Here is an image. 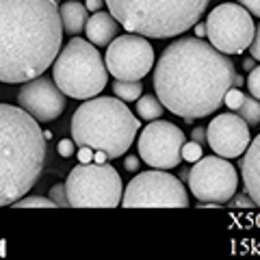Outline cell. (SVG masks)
Masks as SVG:
<instances>
[{"label":"cell","mask_w":260,"mask_h":260,"mask_svg":"<svg viewBox=\"0 0 260 260\" xmlns=\"http://www.w3.org/2000/svg\"><path fill=\"white\" fill-rule=\"evenodd\" d=\"M234 78L228 54L200 37H182L169 44L156 63L154 89L167 111L191 121L221 107Z\"/></svg>","instance_id":"6da1fadb"},{"label":"cell","mask_w":260,"mask_h":260,"mask_svg":"<svg viewBox=\"0 0 260 260\" xmlns=\"http://www.w3.org/2000/svg\"><path fill=\"white\" fill-rule=\"evenodd\" d=\"M63 32L56 0H0V83L44 76L61 52Z\"/></svg>","instance_id":"7a4b0ae2"},{"label":"cell","mask_w":260,"mask_h":260,"mask_svg":"<svg viewBox=\"0 0 260 260\" xmlns=\"http://www.w3.org/2000/svg\"><path fill=\"white\" fill-rule=\"evenodd\" d=\"M46 135L22 107L0 102V206L22 200L42 176Z\"/></svg>","instance_id":"3957f363"},{"label":"cell","mask_w":260,"mask_h":260,"mask_svg":"<svg viewBox=\"0 0 260 260\" xmlns=\"http://www.w3.org/2000/svg\"><path fill=\"white\" fill-rule=\"evenodd\" d=\"M139 130V117H135L119 98H89L72 117V139L78 148L87 145L104 152L109 158L124 156Z\"/></svg>","instance_id":"277c9868"},{"label":"cell","mask_w":260,"mask_h":260,"mask_svg":"<svg viewBox=\"0 0 260 260\" xmlns=\"http://www.w3.org/2000/svg\"><path fill=\"white\" fill-rule=\"evenodd\" d=\"M210 0H107L121 28L143 37H176L198 24Z\"/></svg>","instance_id":"5b68a950"},{"label":"cell","mask_w":260,"mask_h":260,"mask_svg":"<svg viewBox=\"0 0 260 260\" xmlns=\"http://www.w3.org/2000/svg\"><path fill=\"white\" fill-rule=\"evenodd\" d=\"M52 78L65 95L74 100H89L107 87L109 68L98 52V46L74 35L54 59Z\"/></svg>","instance_id":"8992f818"},{"label":"cell","mask_w":260,"mask_h":260,"mask_svg":"<svg viewBox=\"0 0 260 260\" xmlns=\"http://www.w3.org/2000/svg\"><path fill=\"white\" fill-rule=\"evenodd\" d=\"M70 206L74 208H115L121 204V178L107 162H83L65 180Z\"/></svg>","instance_id":"52a82bcc"},{"label":"cell","mask_w":260,"mask_h":260,"mask_svg":"<svg viewBox=\"0 0 260 260\" xmlns=\"http://www.w3.org/2000/svg\"><path fill=\"white\" fill-rule=\"evenodd\" d=\"M121 204L126 208H186L189 198L176 176L152 169L130 180Z\"/></svg>","instance_id":"ba28073f"},{"label":"cell","mask_w":260,"mask_h":260,"mask_svg":"<svg viewBox=\"0 0 260 260\" xmlns=\"http://www.w3.org/2000/svg\"><path fill=\"white\" fill-rule=\"evenodd\" d=\"M206 35L208 42L223 54H239L254 42L256 24L243 5L223 3L208 13Z\"/></svg>","instance_id":"9c48e42d"},{"label":"cell","mask_w":260,"mask_h":260,"mask_svg":"<svg viewBox=\"0 0 260 260\" xmlns=\"http://www.w3.org/2000/svg\"><path fill=\"white\" fill-rule=\"evenodd\" d=\"M189 186L200 202L223 204V202H230L237 193L239 176L232 162L217 154V156L200 158L191 167Z\"/></svg>","instance_id":"30bf717a"},{"label":"cell","mask_w":260,"mask_h":260,"mask_svg":"<svg viewBox=\"0 0 260 260\" xmlns=\"http://www.w3.org/2000/svg\"><path fill=\"white\" fill-rule=\"evenodd\" d=\"M107 68L113 78L141 80L154 65V48L139 32H128L113 39L107 48Z\"/></svg>","instance_id":"8fae6325"},{"label":"cell","mask_w":260,"mask_h":260,"mask_svg":"<svg viewBox=\"0 0 260 260\" xmlns=\"http://www.w3.org/2000/svg\"><path fill=\"white\" fill-rule=\"evenodd\" d=\"M184 135L172 121L154 119L139 137V158L154 169H174L182 160Z\"/></svg>","instance_id":"7c38bea8"},{"label":"cell","mask_w":260,"mask_h":260,"mask_svg":"<svg viewBox=\"0 0 260 260\" xmlns=\"http://www.w3.org/2000/svg\"><path fill=\"white\" fill-rule=\"evenodd\" d=\"M18 102L24 111H28L37 121H52L65 111V93L54 83V78H32L18 93Z\"/></svg>","instance_id":"4fadbf2b"},{"label":"cell","mask_w":260,"mask_h":260,"mask_svg":"<svg viewBox=\"0 0 260 260\" xmlns=\"http://www.w3.org/2000/svg\"><path fill=\"white\" fill-rule=\"evenodd\" d=\"M249 124L241 115L221 113L206 128L208 148L223 158H237L249 148Z\"/></svg>","instance_id":"5bb4252c"},{"label":"cell","mask_w":260,"mask_h":260,"mask_svg":"<svg viewBox=\"0 0 260 260\" xmlns=\"http://www.w3.org/2000/svg\"><path fill=\"white\" fill-rule=\"evenodd\" d=\"M241 176L249 198L256 206H260V135L245 150V156L241 160Z\"/></svg>","instance_id":"9a60e30c"},{"label":"cell","mask_w":260,"mask_h":260,"mask_svg":"<svg viewBox=\"0 0 260 260\" xmlns=\"http://www.w3.org/2000/svg\"><path fill=\"white\" fill-rule=\"evenodd\" d=\"M119 28L121 24L113 18V13H107V11H95L85 24V32L89 42L95 46H109L117 37Z\"/></svg>","instance_id":"2e32d148"},{"label":"cell","mask_w":260,"mask_h":260,"mask_svg":"<svg viewBox=\"0 0 260 260\" xmlns=\"http://www.w3.org/2000/svg\"><path fill=\"white\" fill-rule=\"evenodd\" d=\"M87 7L80 5L78 0H68L61 5V20H63V30L68 35H78L80 30H85L87 24Z\"/></svg>","instance_id":"e0dca14e"},{"label":"cell","mask_w":260,"mask_h":260,"mask_svg":"<svg viewBox=\"0 0 260 260\" xmlns=\"http://www.w3.org/2000/svg\"><path fill=\"white\" fill-rule=\"evenodd\" d=\"M137 113H139V117L145 119V121H154L158 119L162 113H165V104L160 102L158 95H141L139 100H137Z\"/></svg>","instance_id":"ac0fdd59"},{"label":"cell","mask_w":260,"mask_h":260,"mask_svg":"<svg viewBox=\"0 0 260 260\" xmlns=\"http://www.w3.org/2000/svg\"><path fill=\"white\" fill-rule=\"evenodd\" d=\"M113 93L124 102H135V100L141 98L143 85H141V80H119V78H115V83H113Z\"/></svg>","instance_id":"d6986e66"},{"label":"cell","mask_w":260,"mask_h":260,"mask_svg":"<svg viewBox=\"0 0 260 260\" xmlns=\"http://www.w3.org/2000/svg\"><path fill=\"white\" fill-rule=\"evenodd\" d=\"M237 113L247 121L249 126L260 124V100L254 95H245L241 102V107L237 109Z\"/></svg>","instance_id":"ffe728a7"},{"label":"cell","mask_w":260,"mask_h":260,"mask_svg":"<svg viewBox=\"0 0 260 260\" xmlns=\"http://www.w3.org/2000/svg\"><path fill=\"white\" fill-rule=\"evenodd\" d=\"M13 208H56L54 202L48 198H26V200H18V202H13L11 204Z\"/></svg>","instance_id":"44dd1931"},{"label":"cell","mask_w":260,"mask_h":260,"mask_svg":"<svg viewBox=\"0 0 260 260\" xmlns=\"http://www.w3.org/2000/svg\"><path fill=\"white\" fill-rule=\"evenodd\" d=\"M54 204H56V208H68L70 206V198H68V186L65 184H54L52 189H50V195H48Z\"/></svg>","instance_id":"7402d4cb"},{"label":"cell","mask_w":260,"mask_h":260,"mask_svg":"<svg viewBox=\"0 0 260 260\" xmlns=\"http://www.w3.org/2000/svg\"><path fill=\"white\" fill-rule=\"evenodd\" d=\"M182 158L186 162H198L202 158V143L198 141H191V143H186L182 145Z\"/></svg>","instance_id":"603a6c76"},{"label":"cell","mask_w":260,"mask_h":260,"mask_svg":"<svg viewBox=\"0 0 260 260\" xmlns=\"http://www.w3.org/2000/svg\"><path fill=\"white\" fill-rule=\"evenodd\" d=\"M243 98H245V93L239 91V89H232L230 87V89H228V93H225V98H223V102L228 104V109L237 113V109L241 107V102H243Z\"/></svg>","instance_id":"cb8c5ba5"},{"label":"cell","mask_w":260,"mask_h":260,"mask_svg":"<svg viewBox=\"0 0 260 260\" xmlns=\"http://www.w3.org/2000/svg\"><path fill=\"white\" fill-rule=\"evenodd\" d=\"M247 87H249V91L254 98H258L260 100V65L258 68L251 70V74H249V80H247Z\"/></svg>","instance_id":"d4e9b609"},{"label":"cell","mask_w":260,"mask_h":260,"mask_svg":"<svg viewBox=\"0 0 260 260\" xmlns=\"http://www.w3.org/2000/svg\"><path fill=\"white\" fill-rule=\"evenodd\" d=\"M74 145H76L74 139H63V141L59 143V154H61L63 158H70L72 154H74Z\"/></svg>","instance_id":"484cf974"},{"label":"cell","mask_w":260,"mask_h":260,"mask_svg":"<svg viewBox=\"0 0 260 260\" xmlns=\"http://www.w3.org/2000/svg\"><path fill=\"white\" fill-rule=\"evenodd\" d=\"M239 3L245 7L247 11H251V15H258L260 18V0H239Z\"/></svg>","instance_id":"4316f807"},{"label":"cell","mask_w":260,"mask_h":260,"mask_svg":"<svg viewBox=\"0 0 260 260\" xmlns=\"http://www.w3.org/2000/svg\"><path fill=\"white\" fill-rule=\"evenodd\" d=\"M251 56H254V61H260V26L256 28V35H254V42H251Z\"/></svg>","instance_id":"83f0119b"},{"label":"cell","mask_w":260,"mask_h":260,"mask_svg":"<svg viewBox=\"0 0 260 260\" xmlns=\"http://www.w3.org/2000/svg\"><path fill=\"white\" fill-rule=\"evenodd\" d=\"M232 204L234 206H241V208H251V206H254V200H251L249 195H239V198L234 200Z\"/></svg>","instance_id":"f1b7e54d"},{"label":"cell","mask_w":260,"mask_h":260,"mask_svg":"<svg viewBox=\"0 0 260 260\" xmlns=\"http://www.w3.org/2000/svg\"><path fill=\"white\" fill-rule=\"evenodd\" d=\"M191 139L198 141V143H208V137H206V130L204 128H195L191 133Z\"/></svg>","instance_id":"f546056e"},{"label":"cell","mask_w":260,"mask_h":260,"mask_svg":"<svg viewBox=\"0 0 260 260\" xmlns=\"http://www.w3.org/2000/svg\"><path fill=\"white\" fill-rule=\"evenodd\" d=\"M93 152H95V150H91V148H87V145H83V148H80V154H78V156H80V160H83V162H91L93 156H95Z\"/></svg>","instance_id":"4dcf8cb0"},{"label":"cell","mask_w":260,"mask_h":260,"mask_svg":"<svg viewBox=\"0 0 260 260\" xmlns=\"http://www.w3.org/2000/svg\"><path fill=\"white\" fill-rule=\"evenodd\" d=\"M104 3H107V0H85V7H87L89 11H93V13H95L98 9H102Z\"/></svg>","instance_id":"1f68e13d"},{"label":"cell","mask_w":260,"mask_h":260,"mask_svg":"<svg viewBox=\"0 0 260 260\" xmlns=\"http://www.w3.org/2000/svg\"><path fill=\"white\" fill-rule=\"evenodd\" d=\"M124 167L128 169V172H137V169H139V158H137V156H128L124 160Z\"/></svg>","instance_id":"d6a6232c"},{"label":"cell","mask_w":260,"mask_h":260,"mask_svg":"<svg viewBox=\"0 0 260 260\" xmlns=\"http://www.w3.org/2000/svg\"><path fill=\"white\" fill-rule=\"evenodd\" d=\"M195 32H198V37L206 35V24H195Z\"/></svg>","instance_id":"836d02e7"},{"label":"cell","mask_w":260,"mask_h":260,"mask_svg":"<svg viewBox=\"0 0 260 260\" xmlns=\"http://www.w3.org/2000/svg\"><path fill=\"white\" fill-rule=\"evenodd\" d=\"M234 85L241 87V85H243V78H241V76H237V78H234Z\"/></svg>","instance_id":"e575fe53"}]
</instances>
